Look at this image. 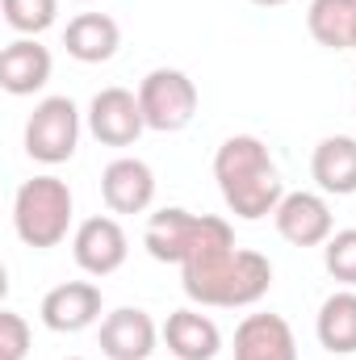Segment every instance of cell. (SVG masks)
Segmentation results:
<instances>
[{"label": "cell", "instance_id": "cell-6", "mask_svg": "<svg viewBox=\"0 0 356 360\" xmlns=\"http://www.w3.org/2000/svg\"><path fill=\"white\" fill-rule=\"evenodd\" d=\"M139 105H143L147 130L177 134L197 117V84L177 68H155L139 84Z\"/></svg>", "mask_w": 356, "mask_h": 360}, {"label": "cell", "instance_id": "cell-23", "mask_svg": "<svg viewBox=\"0 0 356 360\" xmlns=\"http://www.w3.org/2000/svg\"><path fill=\"white\" fill-rule=\"evenodd\" d=\"M252 4H260V8H276V4H285V0H252Z\"/></svg>", "mask_w": 356, "mask_h": 360}, {"label": "cell", "instance_id": "cell-8", "mask_svg": "<svg viewBox=\"0 0 356 360\" xmlns=\"http://www.w3.org/2000/svg\"><path fill=\"white\" fill-rule=\"evenodd\" d=\"M89 130H92V139L105 143V147H130L147 130L139 92L117 89V84L113 89H101L89 101Z\"/></svg>", "mask_w": 356, "mask_h": 360}, {"label": "cell", "instance_id": "cell-14", "mask_svg": "<svg viewBox=\"0 0 356 360\" xmlns=\"http://www.w3.org/2000/svg\"><path fill=\"white\" fill-rule=\"evenodd\" d=\"M51 68H55V59L38 38H17L0 55V84L8 96H34L38 89H46Z\"/></svg>", "mask_w": 356, "mask_h": 360}, {"label": "cell", "instance_id": "cell-5", "mask_svg": "<svg viewBox=\"0 0 356 360\" xmlns=\"http://www.w3.org/2000/svg\"><path fill=\"white\" fill-rule=\"evenodd\" d=\"M80 147V109L72 96H46L34 105L25 122V155L55 168L68 164Z\"/></svg>", "mask_w": 356, "mask_h": 360}, {"label": "cell", "instance_id": "cell-7", "mask_svg": "<svg viewBox=\"0 0 356 360\" xmlns=\"http://www.w3.org/2000/svg\"><path fill=\"white\" fill-rule=\"evenodd\" d=\"M72 256H76V264L89 276H113L126 264V256H130V239H126V231H122L117 218L92 214L72 235Z\"/></svg>", "mask_w": 356, "mask_h": 360}, {"label": "cell", "instance_id": "cell-17", "mask_svg": "<svg viewBox=\"0 0 356 360\" xmlns=\"http://www.w3.org/2000/svg\"><path fill=\"white\" fill-rule=\"evenodd\" d=\"M310 176L323 193L348 197L356 193V139L352 134H331L314 147L310 155Z\"/></svg>", "mask_w": 356, "mask_h": 360}, {"label": "cell", "instance_id": "cell-18", "mask_svg": "<svg viewBox=\"0 0 356 360\" xmlns=\"http://www.w3.org/2000/svg\"><path fill=\"white\" fill-rule=\"evenodd\" d=\"M314 335L327 352L336 356H352L356 352V289H340L319 306L314 319Z\"/></svg>", "mask_w": 356, "mask_h": 360}, {"label": "cell", "instance_id": "cell-10", "mask_svg": "<svg viewBox=\"0 0 356 360\" xmlns=\"http://www.w3.org/2000/svg\"><path fill=\"white\" fill-rule=\"evenodd\" d=\"M38 314H42V323L51 331L76 335V331H84V327H92L101 319V289L92 281H63V285H55L42 297Z\"/></svg>", "mask_w": 356, "mask_h": 360}, {"label": "cell", "instance_id": "cell-1", "mask_svg": "<svg viewBox=\"0 0 356 360\" xmlns=\"http://www.w3.org/2000/svg\"><path fill=\"white\" fill-rule=\"evenodd\" d=\"M180 285H184L189 302H197V306L239 310V306H256L272 289V264L260 252L222 243V248H210L205 256L189 260L180 269Z\"/></svg>", "mask_w": 356, "mask_h": 360}, {"label": "cell", "instance_id": "cell-4", "mask_svg": "<svg viewBox=\"0 0 356 360\" xmlns=\"http://www.w3.org/2000/svg\"><path fill=\"white\" fill-rule=\"evenodd\" d=\"M143 243L147 252L160 260V264H189L197 256H205L210 248H222V243H235V231L227 218H214V214H189L180 205H168L160 214L147 218V231H143Z\"/></svg>", "mask_w": 356, "mask_h": 360}, {"label": "cell", "instance_id": "cell-22", "mask_svg": "<svg viewBox=\"0 0 356 360\" xmlns=\"http://www.w3.org/2000/svg\"><path fill=\"white\" fill-rule=\"evenodd\" d=\"M30 352V323L17 310H0V360H25Z\"/></svg>", "mask_w": 356, "mask_h": 360}, {"label": "cell", "instance_id": "cell-21", "mask_svg": "<svg viewBox=\"0 0 356 360\" xmlns=\"http://www.w3.org/2000/svg\"><path fill=\"white\" fill-rule=\"evenodd\" d=\"M323 269L331 272L340 285L356 289V226L336 231V235L323 243Z\"/></svg>", "mask_w": 356, "mask_h": 360}, {"label": "cell", "instance_id": "cell-9", "mask_svg": "<svg viewBox=\"0 0 356 360\" xmlns=\"http://www.w3.org/2000/svg\"><path fill=\"white\" fill-rule=\"evenodd\" d=\"M276 231L285 243L293 248H323L331 235H336V218H331V205L319 197V193H285L276 214H272Z\"/></svg>", "mask_w": 356, "mask_h": 360}, {"label": "cell", "instance_id": "cell-19", "mask_svg": "<svg viewBox=\"0 0 356 360\" xmlns=\"http://www.w3.org/2000/svg\"><path fill=\"white\" fill-rule=\"evenodd\" d=\"M306 25L319 46L348 51V46H356V0H310Z\"/></svg>", "mask_w": 356, "mask_h": 360}, {"label": "cell", "instance_id": "cell-11", "mask_svg": "<svg viewBox=\"0 0 356 360\" xmlns=\"http://www.w3.org/2000/svg\"><path fill=\"white\" fill-rule=\"evenodd\" d=\"M101 197L109 214H147L155 201V172L143 160L122 155L101 172Z\"/></svg>", "mask_w": 356, "mask_h": 360}, {"label": "cell", "instance_id": "cell-20", "mask_svg": "<svg viewBox=\"0 0 356 360\" xmlns=\"http://www.w3.org/2000/svg\"><path fill=\"white\" fill-rule=\"evenodd\" d=\"M4 4V21L21 34V38H38L55 25L59 17V0H0Z\"/></svg>", "mask_w": 356, "mask_h": 360}, {"label": "cell", "instance_id": "cell-25", "mask_svg": "<svg viewBox=\"0 0 356 360\" xmlns=\"http://www.w3.org/2000/svg\"><path fill=\"white\" fill-rule=\"evenodd\" d=\"M80 4H89V0H80Z\"/></svg>", "mask_w": 356, "mask_h": 360}, {"label": "cell", "instance_id": "cell-12", "mask_svg": "<svg viewBox=\"0 0 356 360\" xmlns=\"http://www.w3.org/2000/svg\"><path fill=\"white\" fill-rule=\"evenodd\" d=\"M155 340H160V331H155L151 314L139 306H122V310L105 314V323H101V352L109 360H151Z\"/></svg>", "mask_w": 356, "mask_h": 360}, {"label": "cell", "instance_id": "cell-3", "mask_svg": "<svg viewBox=\"0 0 356 360\" xmlns=\"http://www.w3.org/2000/svg\"><path fill=\"white\" fill-rule=\"evenodd\" d=\"M72 214H76V197H72L68 180L59 176L25 180L13 197V231L34 252L59 248L72 231Z\"/></svg>", "mask_w": 356, "mask_h": 360}, {"label": "cell", "instance_id": "cell-26", "mask_svg": "<svg viewBox=\"0 0 356 360\" xmlns=\"http://www.w3.org/2000/svg\"><path fill=\"white\" fill-rule=\"evenodd\" d=\"M352 51H356V46H352Z\"/></svg>", "mask_w": 356, "mask_h": 360}, {"label": "cell", "instance_id": "cell-2", "mask_svg": "<svg viewBox=\"0 0 356 360\" xmlns=\"http://www.w3.org/2000/svg\"><path fill=\"white\" fill-rule=\"evenodd\" d=\"M214 180H218L227 210L243 222H260L268 214H276L285 197L281 172L256 134H231L214 151Z\"/></svg>", "mask_w": 356, "mask_h": 360}, {"label": "cell", "instance_id": "cell-13", "mask_svg": "<svg viewBox=\"0 0 356 360\" xmlns=\"http://www.w3.org/2000/svg\"><path fill=\"white\" fill-rule=\"evenodd\" d=\"M235 360H298L293 327L281 314H248L235 327Z\"/></svg>", "mask_w": 356, "mask_h": 360}, {"label": "cell", "instance_id": "cell-24", "mask_svg": "<svg viewBox=\"0 0 356 360\" xmlns=\"http://www.w3.org/2000/svg\"><path fill=\"white\" fill-rule=\"evenodd\" d=\"M68 360H84V356H68Z\"/></svg>", "mask_w": 356, "mask_h": 360}, {"label": "cell", "instance_id": "cell-16", "mask_svg": "<svg viewBox=\"0 0 356 360\" xmlns=\"http://www.w3.org/2000/svg\"><path fill=\"white\" fill-rule=\"evenodd\" d=\"M63 46L76 63H109L122 46V30L109 13H80L68 21Z\"/></svg>", "mask_w": 356, "mask_h": 360}, {"label": "cell", "instance_id": "cell-15", "mask_svg": "<svg viewBox=\"0 0 356 360\" xmlns=\"http://www.w3.org/2000/svg\"><path fill=\"white\" fill-rule=\"evenodd\" d=\"M164 344L177 360H214L222 348V331L201 310H172L164 323Z\"/></svg>", "mask_w": 356, "mask_h": 360}]
</instances>
